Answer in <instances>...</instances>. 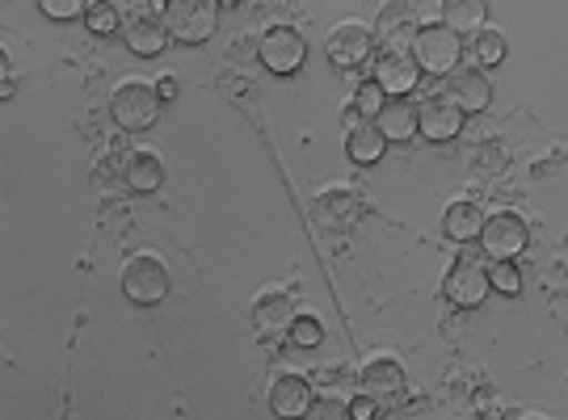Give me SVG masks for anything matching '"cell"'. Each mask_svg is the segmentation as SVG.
Here are the masks:
<instances>
[{
    "label": "cell",
    "mask_w": 568,
    "mask_h": 420,
    "mask_svg": "<svg viewBox=\"0 0 568 420\" xmlns=\"http://www.w3.org/2000/svg\"><path fill=\"white\" fill-rule=\"evenodd\" d=\"M291 320H295V303H291V295L286 290H265L262 299L253 303V324H257V332H286L291 328Z\"/></svg>",
    "instance_id": "2e32d148"
},
{
    "label": "cell",
    "mask_w": 568,
    "mask_h": 420,
    "mask_svg": "<svg viewBox=\"0 0 568 420\" xmlns=\"http://www.w3.org/2000/svg\"><path fill=\"white\" fill-rule=\"evenodd\" d=\"M161 9L164 4H135L126 18H122V42H126V51L131 55H140V60H156L169 51V34H164V21H161Z\"/></svg>",
    "instance_id": "ba28073f"
},
{
    "label": "cell",
    "mask_w": 568,
    "mask_h": 420,
    "mask_svg": "<svg viewBox=\"0 0 568 420\" xmlns=\"http://www.w3.org/2000/svg\"><path fill=\"white\" fill-rule=\"evenodd\" d=\"M387 152L384 135L375 131V122H354L349 135H345V156L354 164H379Z\"/></svg>",
    "instance_id": "d6986e66"
},
{
    "label": "cell",
    "mask_w": 568,
    "mask_h": 420,
    "mask_svg": "<svg viewBox=\"0 0 568 420\" xmlns=\"http://www.w3.org/2000/svg\"><path fill=\"white\" fill-rule=\"evenodd\" d=\"M480 257L485 260H518L530 244V227L523 215L514 211H501V215H485V227H480Z\"/></svg>",
    "instance_id": "52a82bcc"
},
{
    "label": "cell",
    "mask_w": 568,
    "mask_h": 420,
    "mask_svg": "<svg viewBox=\"0 0 568 420\" xmlns=\"http://www.w3.org/2000/svg\"><path fill=\"white\" fill-rule=\"evenodd\" d=\"M286 337L295 340L300 349H316V345L325 340V324L316 320V316H295L291 328H286Z\"/></svg>",
    "instance_id": "d4e9b609"
},
{
    "label": "cell",
    "mask_w": 568,
    "mask_h": 420,
    "mask_svg": "<svg viewBox=\"0 0 568 420\" xmlns=\"http://www.w3.org/2000/svg\"><path fill=\"white\" fill-rule=\"evenodd\" d=\"M164 34L182 47H203L220 30V4L215 0H169L161 9Z\"/></svg>",
    "instance_id": "7a4b0ae2"
},
{
    "label": "cell",
    "mask_w": 568,
    "mask_h": 420,
    "mask_svg": "<svg viewBox=\"0 0 568 420\" xmlns=\"http://www.w3.org/2000/svg\"><path fill=\"white\" fill-rule=\"evenodd\" d=\"M464 51H467V42L459 39L455 30H447L443 21L417 25V30H413V42H408V55H413V63L422 68V76H438V81L459 68Z\"/></svg>",
    "instance_id": "6da1fadb"
},
{
    "label": "cell",
    "mask_w": 568,
    "mask_h": 420,
    "mask_svg": "<svg viewBox=\"0 0 568 420\" xmlns=\"http://www.w3.org/2000/svg\"><path fill=\"white\" fill-rule=\"evenodd\" d=\"M257 60L274 72V76H295L307 60V39L295 30V25H270L257 42Z\"/></svg>",
    "instance_id": "9c48e42d"
},
{
    "label": "cell",
    "mask_w": 568,
    "mask_h": 420,
    "mask_svg": "<svg viewBox=\"0 0 568 420\" xmlns=\"http://www.w3.org/2000/svg\"><path fill=\"white\" fill-rule=\"evenodd\" d=\"M9 76H13V60H9V51L0 47V98H9V93H13Z\"/></svg>",
    "instance_id": "4dcf8cb0"
},
{
    "label": "cell",
    "mask_w": 568,
    "mask_h": 420,
    "mask_svg": "<svg viewBox=\"0 0 568 420\" xmlns=\"http://www.w3.org/2000/svg\"><path fill=\"white\" fill-rule=\"evenodd\" d=\"M375 51H379V42H375V30L363 25V21H342L325 42V55L333 68H342V72H354V68H363V63L375 60Z\"/></svg>",
    "instance_id": "30bf717a"
},
{
    "label": "cell",
    "mask_w": 568,
    "mask_h": 420,
    "mask_svg": "<svg viewBox=\"0 0 568 420\" xmlns=\"http://www.w3.org/2000/svg\"><path fill=\"white\" fill-rule=\"evenodd\" d=\"M84 25H89V34L110 39V34H119L122 30V9L119 4H110V0H98V4L84 9Z\"/></svg>",
    "instance_id": "cb8c5ba5"
},
{
    "label": "cell",
    "mask_w": 568,
    "mask_h": 420,
    "mask_svg": "<svg viewBox=\"0 0 568 420\" xmlns=\"http://www.w3.org/2000/svg\"><path fill=\"white\" fill-rule=\"evenodd\" d=\"M408 387L405 379V366L396 358H375L363 366V375H358V396H366V400L384 403V400H396L400 391Z\"/></svg>",
    "instance_id": "4fadbf2b"
},
{
    "label": "cell",
    "mask_w": 568,
    "mask_h": 420,
    "mask_svg": "<svg viewBox=\"0 0 568 420\" xmlns=\"http://www.w3.org/2000/svg\"><path fill=\"white\" fill-rule=\"evenodd\" d=\"M480 227H485V211L476 202H450L443 215V236L455 244H476Z\"/></svg>",
    "instance_id": "ac0fdd59"
},
{
    "label": "cell",
    "mask_w": 568,
    "mask_h": 420,
    "mask_svg": "<svg viewBox=\"0 0 568 420\" xmlns=\"http://www.w3.org/2000/svg\"><path fill=\"white\" fill-rule=\"evenodd\" d=\"M464 55H471V68L476 72H488V68H501L509 55V42L506 34H497V30H480V34H471V47H467Z\"/></svg>",
    "instance_id": "44dd1931"
},
{
    "label": "cell",
    "mask_w": 568,
    "mask_h": 420,
    "mask_svg": "<svg viewBox=\"0 0 568 420\" xmlns=\"http://www.w3.org/2000/svg\"><path fill=\"white\" fill-rule=\"evenodd\" d=\"M173 290V274L156 253H135L122 269V295L135 307H156V303L169 299Z\"/></svg>",
    "instance_id": "277c9868"
},
{
    "label": "cell",
    "mask_w": 568,
    "mask_h": 420,
    "mask_svg": "<svg viewBox=\"0 0 568 420\" xmlns=\"http://www.w3.org/2000/svg\"><path fill=\"white\" fill-rule=\"evenodd\" d=\"M312 403H316V387L300 375H283L270 387V412L278 420H304L312 412Z\"/></svg>",
    "instance_id": "5bb4252c"
},
{
    "label": "cell",
    "mask_w": 568,
    "mask_h": 420,
    "mask_svg": "<svg viewBox=\"0 0 568 420\" xmlns=\"http://www.w3.org/2000/svg\"><path fill=\"white\" fill-rule=\"evenodd\" d=\"M345 412H349V420H375V412H379V403L366 400V396H354V400L345 403Z\"/></svg>",
    "instance_id": "f546056e"
},
{
    "label": "cell",
    "mask_w": 568,
    "mask_h": 420,
    "mask_svg": "<svg viewBox=\"0 0 568 420\" xmlns=\"http://www.w3.org/2000/svg\"><path fill=\"white\" fill-rule=\"evenodd\" d=\"M384 93L375 89L371 81H363L358 89H354V114H358V122H375L379 119V110H384Z\"/></svg>",
    "instance_id": "484cf974"
},
{
    "label": "cell",
    "mask_w": 568,
    "mask_h": 420,
    "mask_svg": "<svg viewBox=\"0 0 568 420\" xmlns=\"http://www.w3.org/2000/svg\"><path fill=\"white\" fill-rule=\"evenodd\" d=\"M485 18H488L485 0H447V4H443V25L455 30L459 39H464V30L480 34V30H485Z\"/></svg>",
    "instance_id": "ffe728a7"
},
{
    "label": "cell",
    "mask_w": 568,
    "mask_h": 420,
    "mask_svg": "<svg viewBox=\"0 0 568 420\" xmlns=\"http://www.w3.org/2000/svg\"><path fill=\"white\" fill-rule=\"evenodd\" d=\"M316 215L328 227H349V223L358 219V198L349 189H328L325 198L316 202Z\"/></svg>",
    "instance_id": "7402d4cb"
},
{
    "label": "cell",
    "mask_w": 568,
    "mask_h": 420,
    "mask_svg": "<svg viewBox=\"0 0 568 420\" xmlns=\"http://www.w3.org/2000/svg\"><path fill=\"white\" fill-rule=\"evenodd\" d=\"M156 98H161V105H164V101L178 98V81H173V76H164V81L156 84Z\"/></svg>",
    "instance_id": "1f68e13d"
},
{
    "label": "cell",
    "mask_w": 568,
    "mask_h": 420,
    "mask_svg": "<svg viewBox=\"0 0 568 420\" xmlns=\"http://www.w3.org/2000/svg\"><path fill=\"white\" fill-rule=\"evenodd\" d=\"M488 260L476 253V248H464L459 257L450 260V269L443 274V299L450 307H464V311H476L480 303L488 299Z\"/></svg>",
    "instance_id": "3957f363"
},
{
    "label": "cell",
    "mask_w": 568,
    "mask_h": 420,
    "mask_svg": "<svg viewBox=\"0 0 568 420\" xmlns=\"http://www.w3.org/2000/svg\"><path fill=\"white\" fill-rule=\"evenodd\" d=\"M371 84L392 98H413L422 89V68L413 63L408 47H379L375 60H371Z\"/></svg>",
    "instance_id": "8992f818"
},
{
    "label": "cell",
    "mask_w": 568,
    "mask_h": 420,
    "mask_svg": "<svg viewBox=\"0 0 568 420\" xmlns=\"http://www.w3.org/2000/svg\"><path fill=\"white\" fill-rule=\"evenodd\" d=\"M110 119L119 122L122 131H152L161 122V98H156V84L148 81H122L110 98Z\"/></svg>",
    "instance_id": "5b68a950"
},
{
    "label": "cell",
    "mask_w": 568,
    "mask_h": 420,
    "mask_svg": "<svg viewBox=\"0 0 568 420\" xmlns=\"http://www.w3.org/2000/svg\"><path fill=\"white\" fill-rule=\"evenodd\" d=\"M464 114L450 105L443 93H434V98H426L422 105H417V135L429 143H450L464 135Z\"/></svg>",
    "instance_id": "8fae6325"
},
{
    "label": "cell",
    "mask_w": 568,
    "mask_h": 420,
    "mask_svg": "<svg viewBox=\"0 0 568 420\" xmlns=\"http://www.w3.org/2000/svg\"><path fill=\"white\" fill-rule=\"evenodd\" d=\"M122 181L131 194H156L164 185V164L156 152H131L126 156V168H122Z\"/></svg>",
    "instance_id": "e0dca14e"
},
{
    "label": "cell",
    "mask_w": 568,
    "mask_h": 420,
    "mask_svg": "<svg viewBox=\"0 0 568 420\" xmlns=\"http://www.w3.org/2000/svg\"><path fill=\"white\" fill-rule=\"evenodd\" d=\"M304 420H349V412H345V403L328 400V403H312V412Z\"/></svg>",
    "instance_id": "f1b7e54d"
},
{
    "label": "cell",
    "mask_w": 568,
    "mask_h": 420,
    "mask_svg": "<svg viewBox=\"0 0 568 420\" xmlns=\"http://www.w3.org/2000/svg\"><path fill=\"white\" fill-rule=\"evenodd\" d=\"M443 98H447L464 119L467 114H485L488 105H493V84H488V76L476 72V68H455Z\"/></svg>",
    "instance_id": "7c38bea8"
},
{
    "label": "cell",
    "mask_w": 568,
    "mask_h": 420,
    "mask_svg": "<svg viewBox=\"0 0 568 420\" xmlns=\"http://www.w3.org/2000/svg\"><path fill=\"white\" fill-rule=\"evenodd\" d=\"M375 131L384 135V143L417 140V101L413 98L384 101V110H379V119H375Z\"/></svg>",
    "instance_id": "9a60e30c"
},
{
    "label": "cell",
    "mask_w": 568,
    "mask_h": 420,
    "mask_svg": "<svg viewBox=\"0 0 568 420\" xmlns=\"http://www.w3.org/2000/svg\"><path fill=\"white\" fill-rule=\"evenodd\" d=\"M47 18H55V21H72V18H84V0H42L39 4Z\"/></svg>",
    "instance_id": "4316f807"
},
{
    "label": "cell",
    "mask_w": 568,
    "mask_h": 420,
    "mask_svg": "<svg viewBox=\"0 0 568 420\" xmlns=\"http://www.w3.org/2000/svg\"><path fill=\"white\" fill-rule=\"evenodd\" d=\"M405 18L408 21L417 18V9H413V4H392V9H384V34H396V30L405 25Z\"/></svg>",
    "instance_id": "83f0119b"
},
{
    "label": "cell",
    "mask_w": 568,
    "mask_h": 420,
    "mask_svg": "<svg viewBox=\"0 0 568 420\" xmlns=\"http://www.w3.org/2000/svg\"><path fill=\"white\" fill-rule=\"evenodd\" d=\"M488 290L493 295H523V269H518V260H488Z\"/></svg>",
    "instance_id": "603a6c76"
},
{
    "label": "cell",
    "mask_w": 568,
    "mask_h": 420,
    "mask_svg": "<svg viewBox=\"0 0 568 420\" xmlns=\"http://www.w3.org/2000/svg\"><path fill=\"white\" fill-rule=\"evenodd\" d=\"M527 420H539V417H527Z\"/></svg>",
    "instance_id": "d6a6232c"
}]
</instances>
